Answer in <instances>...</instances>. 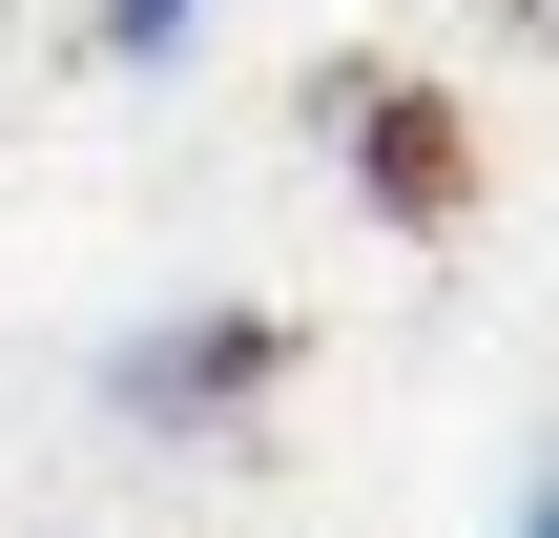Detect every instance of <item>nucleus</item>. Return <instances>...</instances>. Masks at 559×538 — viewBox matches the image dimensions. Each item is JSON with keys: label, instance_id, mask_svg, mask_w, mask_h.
Listing matches in <instances>:
<instances>
[{"label": "nucleus", "instance_id": "nucleus-1", "mask_svg": "<svg viewBox=\"0 0 559 538\" xmlns=\"http://www.w3.org/2000/svg\"><path fill=\"white\" fill-rule=\"evenodd\" d=\"M228 373H270V332H249V311H207V332H124V352H104V394H124V415H228Z\"/></svg>", "mask_w": 559, "mask_h": 538}, {"label": "nucleus", "instance_id": "nucleus-2", "mask_svg": "<svg viewBox=\"0 0 559 538\" xmlns=\"http://www.w3.org/2000/svg\"><path fill=\"white\" fill-rule=\"evenodd\" d=\"M187 21L207 0H104V62H187Z\"/></svg>", "mask_w": 559, "mask_h": 538}, {"label": "nucleus", "instance_id": "nucleus-3", "mask_svg": "<svg viewBox=\"0 0 559 538\" xmlns=\"http://www.w3.org/2000/svg\"><path fill=\"white\" fill-rule=\"evenodd\" d=\"M519 538H559V477H539V498H519Z\"/></svg>", "mask_w": 559, "mask_h": 538}]
</instances>
